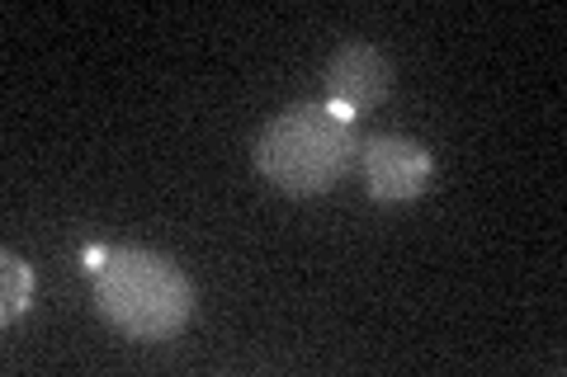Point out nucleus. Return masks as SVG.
Wrapping results in <instances>:
<instances>
[{"mask_svg":"<svg viewBox=\"0 0 567 377\" xmlns=\"http://www.w3.org/2000/svg\"><path fill=\"white\" fill-rule=\"evenodd\" d=\"M251 160L279 193L317 199L360 166V128L327 100H303L265 123Z\"/></svg>","mask_w":567,"mask_h":377,"instance_id":"f257e3e1","label":"nucleus"},{"mask_svg":"<svg viewBox=\"0 0 567 377\" xmlns=\"http://www.w3.org/2000/svg\"><path fill=\"white\" fill-rule=\"evenodd\" d=\"M360 170L374 203H406V199H421L425 185L435 179V151L412 137L374 133L360 142Z\"/></svg>","mask_w":567,"mask_h":377,"instance_id":"7ed1b4c3","label":"nucleus"},{"mask_svg":"<svg viewBox=\"0 0 567 377\" xmlns=\"http://www.w3.org/2000/svg\"><path fill=\"white\" fill-rule=\"evenodd\" d=\"M33 302V269L14 250H0V326H14Z\"/></svg>","mask_w":567,"mask_h":377,"instance_id":"39448f33","label":"nucleus"},{"mask_svg":"<svg viewBox=\"0 0 567 377\" xmlns=\"http://www.w3.org/2000/svg\"><path fill=\"white\" fill-rule=\"evenodd\" d=\"M95 307L128 339H171L194 312V283L162 250L114 245L95 274Z\"/></svg>","mask_w":567,"mask_h":377,"instance_id":"f03ea898","label":"nucleus"},{"mask_svg":"<svg viewBox=\"0 0 567 377\" xmlns=\"http://www.w3.org/2000/svg\"><path fill=\"white\" fill-rule=\"evenodd\" d=\"M388 95H393V62H388L383 48L364 43V39H346L327 57V104L331 109H341L346 118L374 114Z\"/></svg>","mask_w":567,"mask_h":377,"instance_id":"20e7f679","label":"nucleus"},{"mask_svg":"<svg viewBox=\"0 0 567 377\" xmlns=\"http://www.w3.org/2000/svg\"><path fill=\"white\" fill-rule=\"evenodd\" d=\"M104 260H110V245H85L81 250V264H85V274H100V269H104Z\"/></svg>","mask_w":567,"mask_h":377,"instance_id":"423d86ee","label":"nucleus"}]
</instances>
